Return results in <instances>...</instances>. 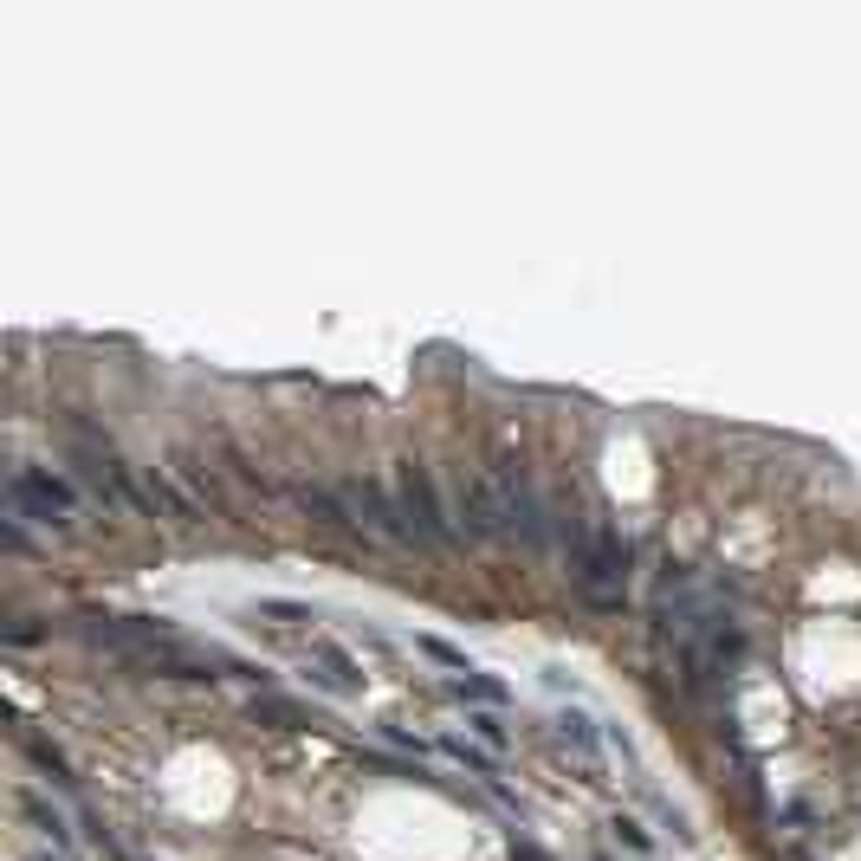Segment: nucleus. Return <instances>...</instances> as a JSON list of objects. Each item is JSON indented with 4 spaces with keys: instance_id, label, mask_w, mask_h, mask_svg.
Returning a JSON list of instances; mask_svg holds the SVG:
<instances>
[{
    "instance_id": "obj_7",
    "label": "nucleus",
    "mask_w": 861,
    "mask_h": 861,
    "mask_svg": "<svg viewBox=\"0 0 861 861\" xmlns=\"http://www.w3.org/2000/svg\"><path fill=\"white\" fill-rule=\"evenodd\" d=\"M460 693H480V700H505V687H492L480 674H460Z\"/></svg>"
},
{
    "instance_id": "obj_5",
    "label": "nucleus",
    "mask_w": 861,
    "mask_h": 861,
    "mask_svg": "<svg viewBox=\"0 0 861 861\" xmlns=\"http://www.w3.org/2000/svg\"><path fill=\"white\" fill-rule=\"evenodd\" d=\"M454 505H460V531H467V538H499V531H512V518H505V499H499V486H492V473H480V480H467V473H460Z\"/></svg>"
},
{
    "instance_id": "obj_2",
    "label": "nucleus",
    "mask_w": 861,
    "mask_h": 861,
    "mask_svg": "<svg viewBox=\"0 0 861 861\" xmlns=\"http://www.w3.org/2000/svg\"><path fill=\"white\" fill-rule=\"evenodd\" d=\"M395 505H402L408 531H415L421 544H454V538H460V525L447 518V505H441V492H434L428 467H415V460H402V467H395Z\"/></svg>"
},
{
    "instance_id": "obj_6",
    "label": "nucleus",
    "mask_w": 861,
    "mask_h": 861,
    "mask_svg": "<svg viewBox=\"0 0 861 861\" xmlns=\"http://www.w3.org/2000/svg\"><path fill=\"white\" fill-rule=\"evenodd\" d=\"M298 505H305L318 525H350V505H344V492H331V486H298Z\"/></svg>"
},
{
    "instance_id": "obj_3",
    "label": "nucleus",
    "mask_w": 861,
    "mask_h": 861,
    "mask_svg": "<svg viewBox=\"0 0 861 861\" xmlns=\"http://www.w3.org/2000/svg\"><path fill=\"white\" fill-rule=\"evenodd\" d=\"M344 505H350V525L357 531H369V538H389V544H408L415 538V531H408V518H402V505L389 499V492H382L376 480H363V473H350L344 486Z\"/></svg>"
},
{
    "instance_id": "obj_1",
    "label": "nucleus",
    "mask_w": 861,
    "mask_h": 861,
    "mask_svg": "<svg viewBox=\"0 0 861 861\" xmlns=\"http://www.w3.org/2000/svg\"><path fill=\"white\" fill-rule=\"evenodd\" d=\"M557 531H564L570 577H577L583 603L590 609H622V596H628V538L609 531V525H570V518H557Z\"/></svg>"
},
{
    "instance_id": "obj_4",
    "label": "nucleus",
    "mask_w": 861,
    "mask_h": 861,
    "mask_svg": "<svg viewBox=\"0 0 861 861\" xmlns=\"http://www.w3.org/2000/svg\"><path fill=\"white\" fill-rule=\"evenodd\" d=\"M13 512L39 518V525H59V518L78 512V492L65 480H52V473H39V467H13Z\"/></svg>"
}]
</instances>
